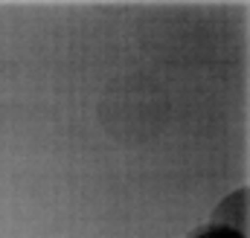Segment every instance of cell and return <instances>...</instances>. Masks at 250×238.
I'll list each match as a JSON object with an SVG mask.
<instances>
[{
    "label": "cell",
    "instance_id": "obj_1",
    "mask_svg": "<svg viewBox=\"0 0 250 238\" xmlns=\"http://www.w3.org/2000/svg\"><path fill=\"white\" fill-rule=\"evenodd\" d=\"M169 117V99L163 87L148 76H120L99 99V122L111 139L125 148H137L154 139Z\"/></svg>",
    "mask_w": 250,
    "mask_h": 238
},
{
    "label": "cell",
    "instance_id": "obj_2",
    "mask_svg": "<svg viewBox=\"0 0 250 238\" xmlns=\"http://www.w3.org/2000/svg\"><path fill=\"white\" fill-rule=\"evenodd\" d=\"M245 224H248V189H239L236 195H230L212 215V227H224L233 233L245 236Z\"/></svg>",
    "mask_w": 250,
    "mask_h": 238
},
{
    "label": "cell",
    "instance_id": "obj_3",
    "mask_svg": "<svg viewBox=\"0 0 250 238\" xmlns=\"http://www.w3.org/2000/svg\"><path fill=\"white\" fill-rule=\"evenodd\" d=\"M192 238H245L242 233H233V230H224V227H207L201 233H195Z\"/></svg>",
    "mask_w": 250,
    "mask_h": 238
}]
</instances>
